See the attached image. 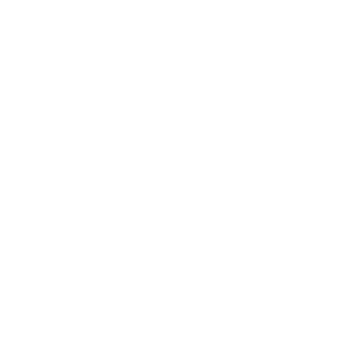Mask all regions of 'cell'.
Instances as JSON below:
<instances>
[]
</instances>
